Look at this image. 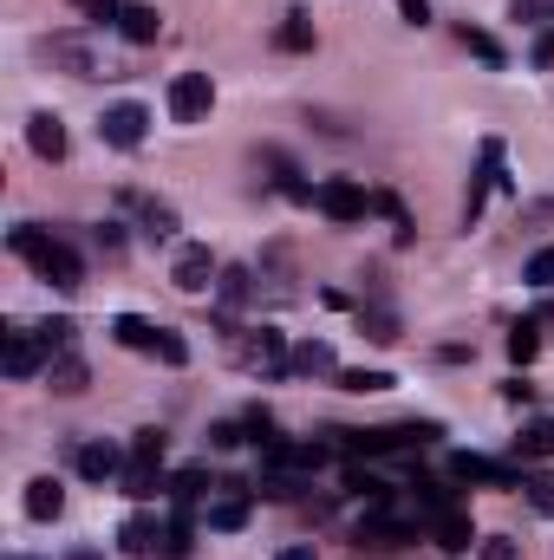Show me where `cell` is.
Wrapping results in <instances>:
<instances>
[{
    "instance_id": "1",
    "label": "cell",
    "mask_w": 554,
    "mask_h": 560,
    "mask_svg": "<svg viewBox=\"0 0 554 560\" xmlns=\"http://www.w3.org/2000/svg\"><path fill=\"white\" fill-rule=\"evenodd\" d=\"M7 242H13V255H26V261H33V275H39V280H53L59 293H72V287H85V261L72 255V242H59V235H46L39 222H20V229H13Z\"/></svg>"
},
{
    "instance_id": "2",
    "label": "cell",
    "mask_w": 554,
    "mask_h": 560,
    "mask_svg": "<svg viewBox=\"0 0 554 560\" xmlns=\"http://www.w3.org/2000/svg\"><path fill=\"white\" fill-rule=\"evenodd\" d=\"M333 436V450H346V456H392V450H424V443H437L443 430L437 423H385V430H326Z\"/></svg>"
},
{
    "instance_id": "3",
    "label": "cell",
    "mask_w": 554,
    "mask_h": 560,
    "mask_svg": "<svg viewBox=\"0 0 554 560\" xmlns=\"http://www.w3.org/2000/svg\"><path fill=\"white\" fill-rule=\"evenodd\" d=\"M216 112V79L209 72H176L170 79V118L176 125H203Z\"/></svg>"
},
{
    "instance_id": "4",
    "label": "cell",
    "mask_w": 554,
    "mask_h": 560,
    "mask_svg": "<svg viewBox=\"0 0 554 560\" xmlns=\"http://www.w3.org/2000/svg\"><path fill=\"white\" fill-rule=\"evenodd\" d=\"M366 555H399V548H412L417 528L412 522H399V515H385V502H372V515L359 522V535H353Z\"/></svg>"
},
{
    "instance_id": "5",
    "label": "cell",
    "mask_w": 554,
    "mask_h": 560,
    "mask_svg": "<svg viewBox=\"0 0 554 560\" xmlns=\"http://www.w3.org/2000/svg\"><path fill=\"white\" fill-rule=\"evenodd\" d=\"M313 202H320V215H326V222H339V229H346V222H366V209H372V196H366L353 176H326Z\"/></svg>"
},
{
    "instance_id": "6",
    "label": "cell",
    "mask_w": 554,
    "mask_h": 560,
    "mask_svg": "<svg viewBox=\"0 0 554 560\" xmlns=\"http://www.w3.org/2000/svg\"><path fill=\"white\" fill-rule=\"evenodd\" d=\"M450 476H457V482H483V489H522V482H529L516 463H496V456H470V450H457V456H450Z\"/></svg>"
},
{
    "instance_id": "7",
    "label": "cell",
    "mask_w": 554,
    "mask_h": 560,
    "mask_svg": "<svg viewBox=\"0 0 554 560\" xmlns=\"http://www.w3.org/2000/svg\"><path fill=\"white\" fill-rule=\"evenodd\" d=\"M170 280H176L183 293H209V287L222 280V261L209 255V242H189V248H176V261H170Z\"/></svg>"
},
{
    "instance_id": "8",
    "label": "cell",
    "mask_w": 554,
    "mask_h": 560,
    "mask_svg": "<svg viewBox=\"0 0 554 560\" xmlns=\"http://www.w3.org/2000/svg\"><path fill=\"white\" fill-rule=\"evenodd\" d=\"M235 359L249 372H287V339L275 326H255V332H235Z\"/></svg>"
},
{
    "instance_id": "9",
    "label": "cell",
    "mask_w": 554,
    "mask_h": 560,
    "mask_svg": "<svg viewBox=\"0 0 554 560\" xmlns=\"http://www.w3.org/2000/svg\"><path fill=\"white\" fill-rule=\"evenodd\" d=\"M249 515H255V489L222 482V495L209 502V535H242V528H249Z\"/></svg>"
},
{
    "instance_id": "10",
    "label": "cell",
    "mask_w": 554,
    "mask_h": 560,
    "mask_svg": "<svg viewBox=\"0 0 554 560\" xmlns=\"http://www.w3.org/2000/svg\"><path fill=\"white\" fill-rule=\"evenodd\" d=\"M262 463L280 469V476H313L326 463V443H280V436H268L262 443Z\"/></svg>"
},
{
    "instance_id": "11",
    "label": "cell",
    "mask_w": 554,
    "mask_h": 560,
    "mask_svg": "<svg viewBox=\"0 0 554 560\" xmlns=\"http://www.w3.org/2000/svg\"><path fill=\"white\" fill-rule=\"evenodd\" d=\"M143 131H150V112H143V105H131V98H125V105H112V112L99 118V138L112 143V150H138Z\"/></svg>"
},
{
    "instance_id": "12",
    "label": "cell",
    "mask_w": 554,
    "mask_h": 560,
    "mask_svg": "<svg viewBox=\"0 0 554 560\" xmlns=\"http://www.w3.org/2000/svg\"><path fill=\"white\" fill-rule=\"evenodd\" d=\"M489 189H509V176H503V143L483 138V163H476V183H470V196H463V222H476L483 215V196Z\"/></svg>"
},
{
    "instance_id": "13",
    "label": "cell",
    "mask_w": 554,
    "mask_h": 560,
    "mask_svg": "<svg viewBox=\"0 0 554 560\" xmlns=\"http://www.w3.org/2000/svg\"><path fill=\"white\" fill-rule=\"evenodd\" d=\"M424 528H430V541H437L443 555H470V548H476V528H470V515H463V509L424 515Z\"/></svg>"
},
{
    "instance_id": "14",
    "label": "cell",
    "mask_w": 554,
    "mask_h": 560,
    "mask_svg": "<svg viewBox=\"0 0 554 560\" xmlns=\"http://www.w3.org/2000/svg\"><path fill=\"white\" fill-rule=\"evenodd\" d=\"M287 372H300V378H339V359H333L326 339H300V346L287 352Z\"/></svg>"
},
{
    "instance_id": "15",
    "label": "cell",
    "mask_w": 554,
    "mask_h": 560,
    "mask_svg": "<svg viewBox=\"0 0 554 560\" xmlns=\"http://www.w3.org/2000/svg\"><path fill=\"white\" fill-rule=\"evenodd\" d=\"M79 476L85 482H118L125 476V456H118V443H79Z\"/></svg>"
},
{
    "instance_id": "16",
    "label": "cell",
    "mask_w": 554,
    "mask_h": 560,
    "mask_svg": "<svg viewBox=\"0 0 554 560\" xmlns=\"http://www.w3.org/2000/svg\"><path fill=\"white\" fill-rule=\"evenodd\" d=\"M26 150L46 156V163H59V156H66V125H59L53 112H33V118H26Z\"/></svg>"
},
{
    "instance_id": "17",
    "label": "cell",
    "mask_w": 554,
    "mask_h": 560,
    "mask_svg": "<svg viewBox=\"0 0 554 560\" xmlns=\"http://www.w3.org/2000/svg\"><path fill=\"white\" fill-rule=\"evenodd\" d=\"M163 541H170V528H157V515H131V522L118 528V548H125V555H138V560H150Z\"/></svg>"
},
{
    "instance_id": "18",
    "label": "cell",
    "mask_w": 554,
    "mask_h": 560,
    "mask_svg": "<svg viewBox=\"0 0 554 560\" xmlns=\"http://www.w3.org/2000/svg\"><path fill=\"white\" fill-rule=\"evenodd\" d=\"M26 515H33V522H59V515H66L59 476H33V482H26Z\"/></svg>"
},
{
    "instance_id": "19",
    "label": "cell",
    "mask_w": 554,
    "mask_h": 560,
    "mask_svg": "<svg viewBox=\"0 0 554 560\" xmlns=\"http://www.w3.org/2000/svg\"><path fill=\"white\" fill-rule=\"evenodd\" d=\"M39 52H46V59H59L72 79H92V72H99V66H92V52H85V39H72V33H53Z\"/></svg>"
},
{
    "instance_id": "20",
    "label": "cell",
    "mask_w": 554,
    "mask_h": 560,
    "mask_svg": "<svg viewBox=\"0 0 554 560\" xmlns=\"http://www.w3.org/2000/svg\"><path fill=\"white\" fill-rule=\"evenodd\" d=\"M125 209H138L143 235H157V242L176 235V209H170V202H157V196H125Z\"/></svg>"
},
{
    "instance_id": "21",
    "label": "cell",
    "mask_w": 554,
    "mask_h": 560,
    "mask_svg": "<svg viewBox=\"0 0 554 560\" xmlns=\"http://www.w3.org/2000/svg\"><path fill=\"white\" fill-rule=\"evenodd\" d=\"M118 482H125V495H138V502L143 495H157V489H163V456H131Z\"/></svg>"
},
{
    "instance_id": "22",
    "label": "cell",
    "mask_w": 554,
    "mask_h": 560,
    "mask_svg": "<svg viewBox=\"0 0 554 560\" xmlns=\"http://www.w3.org/2000/svg\"><path fill=\"white\" fill-rule=\"evenodd\" d=\"M46 378H53V392H59V398H79V392H85V359H79V352H53Z\"/></svg>"
},
{
    "instance_id": "23",
    "label": "cell",
    "mask_w": 554,
    "mask_h": 560,
    "mask_svg": "<svg viewBox=\"0 0 554 560\" xmlns=\"http://www.w3.org/2000/svg\"><path fill=\"white\" fill-rule=\"evenodd\" d=\"M516 456H522V463H542V456H554V418H529V423H522Z\"/></svg>"
},
{
    "instance_id": "24",
    "label": "cell",
    "mask_w": 554,
    "mask_h": 560,
    "mask_svg": "<svg viewBox=\"0 0 554 560\" xmlns=\"http://www.w3.org/2000/svg\"><path fill=\"white\" fill-rule=\"evenodd\" d=\"M359 332L379 339V346H392V339H399V313H392L385 300H372V306H359Z\"/></svg>"
},
{
    "instance_id": "25",
    "label": "cell",
    "mask_w": 554,
    "mask_h": 560,
    "mask_svg": "<svg viewBox=\"0 0 554 560\" xmlns=\"http://www.w3.org/2000/svg\"><path fill=\"white\" fill-rule=\"evenodd\" d=\"M112 339H118V346H131V352H150V346H157V326L138 319V313H118V319H112Z\"/></svg>"
},
{
    "instance_id": "26",
    "label": "cell",
    "mask_w": 554,
    "mask_h": 560,
    "mask_svg": "<svg viewBox=\"0 0 554 560\" xmlns=\"http://www.w3.org/2000/svg\"><path fill=\"white\" fill-rule=\"evenodd\" d=\"M157 26H163V20H157V7H125V13H118V33H125L131 46H150V39H157Z\"/></svg>"
},
{
    "instance_id": "27",
    "label": "cell",
    "mask_w": 554,
    "mask_h": 560,
    "mask_svg": "<svg viewBox=\"0 0 554 560\" xmlns=\"http://www.w3.org/2000/svg\"><path fill=\"white\" fill-rule=\"evenodd\" d=\"M275 46L280 52H313V20H307V13H287L275 26Z\"/></svg>"
},
{
    "instance_id": "28",
    "label": "cell",
    "mask_w": 554,
    "mask_h": 560,
    "mask_svg": "<svg viewBox=\"0 0 554 560\" xmlns=\"http://www.w3.org/2000/svg\"><path fill=\"white\" fill-rule=\"evenodd\" d=\"M203 482H209V469H203V463H189V469H176V476H170V502H176V509H189V502L203 495Z\"/></svg>"
},
{
    "instance_id": "29",
    "label": "cell",
    "mask_w": 554,
    "mask_h": 560,
    "mask_svg": "<svg viewBox=\"0 0 554 560\" xmlns=\"http://www.w3.org/2000/svg\"><path fill=\"white\" fill-rule=\"evenodd\" d=\"M216 293H222V306H242V300L255 293V275H249V268H222V280H216Z\"/></svg>"
},
{
    "instance_id": "30",
    "label": "cell",
    "mask_w": 554,
    "mask_h": 560,
    "mask_svg": "<svg viewBox=\"0 0 554 560\" xmlns=\"http://www.w3.org/2000/svg\"><path fill=\"white\" fill-rule=\"evenodd\" d=\"M346 489H353L359 502H385V495H392V482H379V476H372V469H359V463L346 469Z\"/></svg>"
},
{
    "instance_id": "31",
    "label": "cell",
    "mask_w": 554,
    "mask_h": 560,
    "mask_svg": "<svg viewBox=\"0 0 554 560\" xmlns=\"http://www.w3.org/2000/svg\"><path fill=\"white\" fill-rule=\"evenodd\" d=\"M150 359H163V365H189V346H183V332L157 326V346H150Z\"/></svg>"
},
{
    "instance_id": "32",
    "label": "cell",
    "mask_w": 554,
    "mask_h": 560,
    "mask_svg": "<svg viewBox=\"0 0 554 560\" xmlns=\"http://www.w3.org/2000/svg\"><path fill=\"white\" fill-rule=\"evenodd\" d=\"M392 385H399L392 372H339V392H359V398L366 392H392Z\"/></svg>"
},
{
    "instance_id": "33",
    "label": "cell",
    "mask_w": 554,
    "mask_h": 560,
    "mask_svg": "<svg viewBox=\"0 0 554 560\" xmlns=\"http://www.w3.org/2000/svg\"><path fill=\"white\" fill-rule=\"evenodd\" d=\"M463 46H470V52H476L483 66H503V46H496V39H489L483 26H470V20H463Z\"/></svg>"
},
{
    "instance_id": "34",
    "label": "cell",
    "mask_w": 554,
    "mask_h": 560,
    "mask_svg": "<svg viewBox=\"0 0 554 560\" xmlns=\"http://www.w3.org/2000/svg\"><path fill=\"white\" fill-rule=\"evenodd\" d=\"M535 346H542V332H535V319H522V326L509 332V359H516V365H529V359H535Z\"/></svg>"
},
{
    "instance_id": "35",
    "label": "cell",
    "mask_w": 554,
    "mask_h": 560,
    "mask_svg": "<svg viewBox=\"0 0 554 560\" xmlns=\"http://www.w3.org/2000/svg\"><path fill=\"white\" fill-rule=\"evenodd\" d=\"M522 280H529V287H554V242H549V248H535V255H529V268H522Z\"/></svg>"
},
{
    "instance_id": "36",
    "label": "cell",
    "mask_w": 554,
    "mask_h": 560,
    "mask_svg": "<svg viewBox=\"0 0 554 560\" xmlns=\"http://www.w3.org/2000/svg\"><path fill=\"white\" fill-rule=\"evenodd\" d=\"M522 489H529V502H535V515H554V476H549V469H542V476H529Z\"/></svg>"
},
{
    "instance_id": "37",
    "label": "cell",
    "mask_w": 554,
    "mask_h": 560,
    "mask_svg": "<svg viewBox=\"0 0 554 560\" xmlns=\"http://www.w3.org/2000/svg\"><path fill=\"white\" fill-rule=\"evenodd\" d=\"M549 0H509V20H522V26H549Z\"/></svg>"
},
{
    "instance_id": "38",
    "label": "cell",
    "mask_w": 554,
    "mask_h": 560,
    "mask_svg": "<svg viewBox=\"0 0 554 560\" xmlns=\"http://www.w3.org/2000/svg\"><path fill=\"white\" fill-rule=\"evenodd\" d=\"M39 339H46V352H72V319H46Z\"/></svg>"
},
{
    "instance_id": "39",
    "label": "cell",
    "mask_w": 554,
    "mask_h": 560,
    "mask_svg": "<svg viewBox=\"0 0 554 560\" xmlns=\"http://www.w3.org/2000/svg\"><path fill=\"white\" fill-rule=\"evenodd\" d=\"M209 443H216V450H242V443H249V423H242V418L216 423V430H209Z\"/></svg>"
},
{
    "instance_id": "40",
    "label": "cell",
    "mask_w": 554,
    "mask_h": 560,
    "mask_svg": "<svg viewBox=\"0 0 554 560\" xmlns=\"http://www.w3.org/2000/svg\"><path fill=\"white\" fill-rule=\"evenodd\" d=\"M163 450H170L163 430H138V436H131V456H163Z\"/></svg>"
},
{
    "instance_id": "41",
    "label": "cell",
    "mask_w": 554,
    "mask_h": 560,
    "mask_svg": "<svg viewBox=\"0 0 554 560\" xmlns=\"http://www.w3.org/2000/svg\"><path fill=\"white\" fill-rule=\"evenodd\" d=\"M99 255H105V261H118V255H125V235H118V222H105V229H99Z\"/></svg>"
},
{
    "instance_id": "42",
    "label": "cell",
    "mask_w": 554,
    "mask_h": 560,
    "mask_svg": "<svg viewBox=\"0 0 554 560\" xmlns=\"http://www.w3.org/2000/svg\"><path fill=\"white\" fill-rule=\"evenodd\" d=\"M399 13H405V26H430V0H399Z\"/></svg>"
},
{
    "instance_id": "43",
    "label": "cell",
    "mask_w": 554,
    "mask_h": 560,
    "mask_svg": "<svg viewBox=\"0 0 554 560\" xmlns=\"http://www.w3.org/2000/svg\"><path fill=\"white\" fill-rule=\"evenodd\" d=\"M483 560H522V555H516V541H503V535H489V541H483Z\"/></svg>"
},
{
    "instance_id": "44",
    "label": "cell",
    "mask_w": 554,
    "mask_h": 560,
    "mask_svg": "<svg viewBox=\"0 0 554 560\" xmlns=\"http://www.w3.org/2000/svg\"><path fill=\"white\" fill-rule=\"evenodd\" d=\"M503 398H509V405H529V398H535V385H529V378H509V385H503Z\"/></svg>"
},
{
    "instance_id": "45",
    "label": "cell",
    "mask_w": 554,
    "mask_h": 560,
    "mask_svg": "<svg viewBox=\"0 0 554 560\" xmlns=\"http://www.w3.org/2000/svg\"><path fill=\"white\" fill-rule=\"evenodd\" d=\"M275 560H320V555H313V548H307V541H293V548H280Z\"/></svg>"
},
{
    "instance_id": "46",
    "label": "cell",
    "mask_w": 554,
    "mask_h": 560,
    "mask_svg": "<svg viewBox=\"0 0 554 560\" xmlns=\"http://www.w3.org/2000/svg\"><path fill=\"white\" fill-rule=\"evenodd\" d=\"M72 560H99V555H72Z\"/></svg>"
}]
</instances>
